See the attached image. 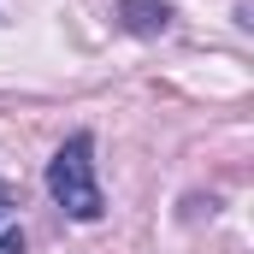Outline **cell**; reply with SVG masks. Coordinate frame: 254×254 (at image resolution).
<instances>
[{
  "label": "cell",
  "mask_w": 254,
  "mask_h": 254,
  "mask_svg": "<svg viewBox=\"0 0 254 254\" xmlns=\"http://www.w3.org/2000/svg\"><path fill=\"white\" fill-rule=\"evenodd\" d=\"M48 195L60 201L71 219H101L107 201H101V184H95V160H89V136H71L60 154L48 160Z\"/></svg>",
  "instance_id": "1"
},
{
  "label": "cell",
  "mask_w": 254,
  "mask_h": 254,
  "mask_svg": "<svg viewBox=\"0 0 254 254\" xmlns=\"http://www.w3.org/2000/svg\"><path fill=\"white\" fill-rule=\"evenodd\" d=\"M119 12H125V24L136 36H160V30L172 24V6H166V0H119Z\"/></svg>",
  "instance_id": "2"
},
{
  "label": "cell",
  "mask_w": 254,
  "mask_h": 254,
  "mask_svg": "<svg viewBox=\"0 0 254 254\" xmlns=\"http://www.w3.org/2000/svg\"><path fill=\"white\" fill-rule=\"evenodd\" d=\"M0 254H24V231H18V225L0 231Z\"/></svg>",
  "instance_id": "3"
}]
</instances>
